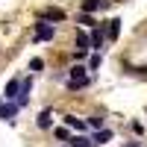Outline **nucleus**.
<instances>
[{
  "mask_svg": "<svg viewBox=\"0 0 147 147\" xmlns=\"http://www.w3.org/2000/svg\"><path fill=\"white\" fill-rule=\"evenodd\" d=\"M53 24H47V21H38V24H35V38H38V41H50L53 38Z\"/></svg>",
  "mask_w": 147,
  "mask_h": 147,
  "instance_id": "f257e3e1",
  "label": "nucleus"
},
{
  "mask_svg": "<svg viewBox=\"0 0 147 147\" xmlns=\"http://www.w3.org/2000/svg\"><path fill=\"white\" fill-rule=\"evenodd\" d=\"M21 85H24V82H18V80H9V82H6V91H3L6 100H18V97H21Z\"/></svg>",
  "mask_w": 147,
  "mask_h": 147,
  "instance_id": "f03ea898",
  "label": "nucleus"
},
{
  "mask_svg": "<svg viewBox=\"0 0 147 147\" xmlns=\"http://www.w3.org/2000/svg\"><path fill=\"white\" fill-rule=\"evenodd\" d=\"M91 47V35L85 32H77V56H85V50Z\"/></svg>",
  "mask_w": 147,
  "mask_h": 147,
  "instance_id": "7ed1b4c3",
  "label": "nucleus"
},
{
  "mask_svg": "<svg viewBox=\"0 0 147 147\" xmlns=\"http://www.w3.org/2000/svg\"><path fill=\"white\" fill-rule=\"evenodd\" d=\"M62 18H65L62 9H44L41 12V21H62Z\"/></svg>",
  "mask_w": 147,
  "mask_h": 147,
  "instance_id": "20e7f679",
  "label": "nucleus"
},
{
  "mask_svg": "<svg viewBox=\"0 0 147 147\" xmlns=\"http://www.w3.org/2000/svg\"><path fill=\"white\" fill-rule=\"evenodd\" d=\"M106 3H103V0H85V3H82V12H85V15H91V12H97V9H103Z\"/></svg>",
  "mask_w": 147,
  "mask_h": 147,
  "instance_id": "39448f33",
  "label": "nucleus"
},
{
  "mask_svg": "<svg viewBox=\"0 0 147 147\" xmlns=\"http://www.w3.org/2000/svg\"><path fill=\"white\" fill-rule=\"evenodd\" d=\"M15 112H18V103H3V106H0V118H3V121H9Z\"/></svg>",
  "mask_w": 147,
  "mask_h": 147,
  "instance_id": "423d86ee",
  "label": "nucleus"
},
{
  "mask_svg": "<svg viewBox=\"0 0 147 147\" xmlns=\"http://www.w3.org/2000/svg\"><path fill=\"white\" fill-rule=\"evenodd\" d=\"M65 124H68V127H74L77 132H85V127H88V124H85V121H77L74 115H65Z\"/></svg>",
  "mask_w": 147,
  "mask_h": 147,
  "instance_id": "0eeeda50",
  "label": "nucleus"
},
{
  "mask_svg": "<svg viewBox=\"0 0 147 147\" xmlns=\"http://www.w3.org/2000/svg\"><path fill=\"white\" fill-rule=\"evenodd\" d=\"M103 41H106L103 30H94V32H91V47H97V50H100V47H103Z\"/></svg>",
  "mask_w": 147,
  "mask_h": 147,
  "instance_id": "6e6552de",
  "label": "nucleus"
},
{
  "mask_svg": "<svg viewBox=\"0 0 147 147\" xmlns=\"http://www.w3.org/2000/svg\"><path fill=\"white\" fill-rule=\"evenodd\" d=\"M71 147H94V144H91V138H85V136H74Z\"/></svg>",
  "mask_w": 147,
  "mask_h": 147,
  "instance_id": "1a4fd4ad",
  "label": "nucleus"
},
{
  "mask_svg": "<svg viewBox=\"0 0 147 147\" xmlns=\"http://www.w3.org/2000/svg\"><path fill=\"white\" fill-rule=\"evenodd\" d=\"M118 32H121V21H109V38H118Z\"/></svg>",
  "mask_w": 147,
  "mask_h": 147,
  "instance_id": "9d476101",
  "label": "nucleus"
},
{
  "mask_svg": "<svg viewBox=\"0 0 147 147\" xmlns=\"http://www.w3.org/2000/svg\"><path fill=\"white\" fill-rule=\"evenodd\" d=\"M109 138H112V132H109V129H97V136H94V141H97V144H106Z\"/></svg>",
  "mask_w": 147,
  "mask_h": 147,
  "instance_id": "9b49d317",
  "label": "nucleus"
},
{
  "mask_svg": "<svg viewBox=\"0 0 147 147\" xmlns=\"http://www.w3.org/2000/svg\"><path fill=\"white\" fill-rule=\"evenodd\" d=\"M38 127H44V129L50 127V112H47V109H44V112L38 115Z\"/></svg>",
  "mask_w": 147,
  "mask_h": 147,
  "instance_id": "f8f14e48",
  "label": "nucleus"
},
{
  "mask_svg": "<svg viewBox=\"0 0 147 147\" xmlns=\"http://www.w3.org/2000/svg\"><path fill=\"white\" fill-rule=\"evenodd\" d=\"M88 127H94V129H103V118H100V115L88 118Z\"/></svg>",
  "mask_w": 147,
  "mask_h": 147,
  "instance_id": "ddd939ff",
  "label": "nucleus"
},
{
  "mask_svg": "<svg viewBox=\"0 0 147 147\" xmlns=\"http://www.w3.org/2000/svg\"><path fill=\"white\" fill-rule=\"evenodd\" d=\"M88 68L94 71V68H100V56H91V62H88Z\"/></svg>",
  "mask_w": 147,
  "mask_h": 147,
  "instance_id": "4468645a",
  "label": "nucleus"
},
{
  "mask_svg": "<svg viewBox=\"0 0 147 147\" xmlns=\"http://www.w3.org/2000/svg\"><path fill=\"white\" fill-rule=\"evenodd\" d=\"M41 65H44L41 59H32V62H30V68H32V71H41Z\"/></svg>",
  "mask_w": 147,
  "mask_h": 147,
  "instance_id": "2eb2a0df",
  "label": "nucleus"
}]
</instances>
